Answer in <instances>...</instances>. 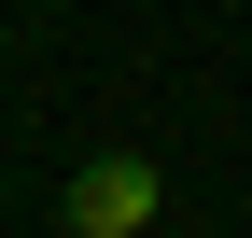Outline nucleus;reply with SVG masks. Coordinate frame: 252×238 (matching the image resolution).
I'll return each instance as SVG.
<instances>
[{
	"label": "nucleus",
	"instance_id": "nucleus-1",
	"mask_svg": "<svg viewBox=\"0 0 252 238\" xmlns=\"http://www.w3.org/2000/svg\"><path fill=\"white\" fill-rule=\"evenodd\" d=\"M154 210H168V168L154 154H84L56 182V238H140Z\"/></svg>",
	"mask_w": 252,
	"mask_h": 238
}]
</instances>
